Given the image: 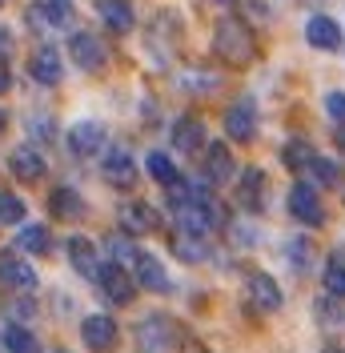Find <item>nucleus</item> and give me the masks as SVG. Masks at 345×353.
<instances>
[{
	"label": "nucleus",
	"instance_id": "nucleus-40",
	"mask_svg": "<svg viewBox=\"0 0 345 353\" xmlns=\"http://www.w3.org/2000/svg\"><path fill=\"white\" fill-rule=\"evenodd\" d=\"M32 313H37V309H32V301H12V317H32Z\"/></svg>",
	"mask_w": 345,
	"mask_h": 353
},
{
	"label": "nucleus",
	"instance_id": "nucleus-2",
	"mask_svg": "<svg viewBox=\"0 0 345 353\" xmlns=\"http://www.w3.org/2000/svg\"><path fill=\"white\" fill-rule=\"evenodd\" d=\"M137 350L141 353H172L177 350V325L165 313H149L137 325Z\"/></svg>",
	"mask_w": 345,
	"mask_h": 353
},
{
	"label": "nucleus",
	"instance_id": "nucleus-4",
	"mask_svg": "<svg viewBox=\"0 0 345 353\" xmlns=\"http://www.w3.org/2000/svg\"><path fill=\"white\" fill-rule=\"evenodd\" d=\"M245 297H249V305L257 309V313H277L281 309V285L273 281V273H265V269H249V277H245Z\"/></svg>",
	"mask_w": 345,
	"mask_h": 353
},
{
	"label": "nucleus",
	"instance_id": "nucleus-15",
	"mask_svg": "<svg viewBox=\"0 0 345 353\" xmlns=\"http://www.w3.org/2000/svg\"><path fill=\"white\" fill-rule=\"evenodd\" d=\"M305 41L313 44V48H322V52H337L342 48V28H337V21L333 17H309L305 21Z\"/></svg>",
	"mask_w": 345,
	"mask_h": 353
},
{
	"label": "nucleus",
	"instance_id": "nucleus-12",
	"mask_svg": "<svg viewBox=\"0 0 345 353\" xmlns=\"http://www.w3.org/2000/svg\"><path fill=\"white\" fill-rule=\"evenodd\" d=\"M101 173H105L108 185H117V189H129V185H137V161H132V153L125 149V145H112V149L105 153Z\"/></svg>",
	"mask_w": 345,
	"mask_h": 353
},
{
	"label": "nucleus",
	"instance_id": "nucleus-18",
	"mask_svg": "<svg viewBox=\"0 0 345 353\" xmlns=\"http://www.w3.org/2000/svg\"><path fill=\"white\" fill-rule=\"evenodd\" d=\"M121 229L132 233V237H145L157 229V209L145 205V201H129V205H121Z\"/></svg>",
	"mask_w": 345,
	"mask_h": 353
},
{
	"label": "nucleus",
	"instance_id": "nucleus-14",
	"mask_svg": "<svg viewBox=\"0 0 345 353\" xmlns=\"http://www.w3.org/2000/svg\"><path fill=\"white\" fill-rule=\"evenodd\" d=\"M28 72H32V81H41V85H61L65 81V65H61V52L57 48H48L41 44L37 52H32V61H28Z\"/></svg>",
	"mask_w": 345,
	"mask_h": 353
},
{
	"label": "nucleus",
	"instance_id": "nucleus-26",
	"mask_svg": "<svg viewBox=\"0 0 345 353\" xmlns=\"http://www.w3.org/2000/svg\"><path fill=\"white\" fill-rule=\"evenodd\" d=\"M17 249L32 253V257H44V253H52V237H48L44 225H24L21 233H17Z\"/></svg>",
	"mask_w": 345,
	"mask_h": 353
},
{
	"label": "nucleus",
	"instance_id": "nucleus-35",
	"mask_svg": "<svg viewBox=\"0 0 345 353\" xmlns=\"http://www.w3.org/2000/svg\"><path fill=\"white\" fill-rule=\"evenodd\" d=\"M313 157H317V153H313L305 141H289V145H285V165H289V169H297V173L309 169V161H313Z\"/></svg>",
	"mask_w": 345,
	"mask_h": 353
},
{
	"label": "nucleus",
	"instance_id": "nucleus-46",
	"mask_svg": "<svg viewBox=\"0 0 345 353\" xmlns=\"http://www.w3.org/2000/svg\"><path fill=\"white\" fill-rule=\"evenodd\" d=\"M213 4H229V0H213Z\"/></svg>",
	"mask_w": 345,
	"mask_h": 353
},
{
	"label": "nucleus",
	"instance_id": "nucleus-25",
	"mask_svg": "<svg viewBox=\"0 0 345 353\" xmlns=\"http://www.w3.org/2000/svg\"><path fill=\"white\" fill-rule=\"evenodd\" d=\"M313 317L322 321V330L345 333V305H342V297H329V293H325L322 301L313 305Z\"/></svg>",
	"mask_w": 345,
	"mask_h": 353
},
{
	"label": "nucleus",
	"instance_id": "nucleus-44",
	"mask_svg": "<svg viewBox=\"0 0 345 353\" xmlns=\"http://www.w3.org/2000/svg\"><path fill=\"white\" fill-rule=\"evenodd\" d=\"M322 353H345V345H325Z\"/></svg>",
	"mask_w": 345,
	"mask_h": 353
},
{
	"label": "nucleus",
	"instance_id": "nucleus-41",
	"mask_svg": "<svg viewBox=\"0 0 345 353\" xmlns=\"http://www.w3.org/2000/svg\"><path fill=\"white\" fill-rule=\"evenodd\" d=\"M12 52V37H8V28H0V61Z\"/></svg>",
	"mask_w": 345,
	"mask_h": 353
},
{
	"label": "nucleus",
	"instance_id": "nucleus-23",
	"mask_svg": "<svg viewBox=\"0 0 345 353\" xmlns=\"http://www.w3.org/2000/svg\"><path fill=\"white\" fill-rule=\"evenodd\" d=\"M172 253L181 257V261H189V265H201V261H209V241L201 237V233H181L177 229V237H172Z\"/></svg>",
	"mask_w": 345,
	"mask_h": 353
},
{
	"label": "nucleus",
	"instance_id": "nucleus-34",
	"mask_svg": "<svg viewBox=\"0 0 345 353\" xmlns=\"http://www.w3.org/2000/svg\"><path fill=\"white\" fill-rule=\"evenodd\" d=\"M229 237H233V245H237V249H253V245L261 241V229L249 217H241V221H233V225H229Z\"/></svg>",
	"mask_w": 345,
	"mask_h": 353
},
{
	"label": "nucleus",
	"instance_id": "nucleus-5",
	"mask_svg": "<svg viewBox=\"0 0 345 353\" xmlns=\"http://www.w3.org/2000/svg\"><path fill=\"white\" fill-rule=\"evenodd\" d=\"M0 285L17 289V293H32L37 289V269L28 265V257H24L21 249L0 253Z\"/></svg>",
	"mask_w": 345,
	"mask_h": 353
},
{
	"label": "nucleus",
	"instance_id": "nucleus-10",
	"mask_svg": "<svg viewBox=\"0 0 345 353\" xmlns=\"http://www.w3.org/2000/svg\"><path fill=\"white\" fill-rule=\"evenodd\" d=\"M68 52H72L77 68H85V72H97V68H105V61H108V48L97 32H72Z\"/></svg>",
	"mask_w": 345,
	"mask_h": 353
},
{
	"label": "nucleus",
	"instance_id": "nucleus-28",
	"mask_svg": "<svg viewBox=\"0 0 345 353\" xmlns=\"http://www.w3.org/2000/svg\"><path fill=\"white\" fill-rule=\"evenodd\" d=\"M285 257H289V265H293L297 273H309V269H313V257H317V249H313L309 237H289V241H285Z\"/></svg>",
	"mask_w": 345,
	"mask_h": 353
},
{
	"label": "nucleus",
	"instance_id": "nucleus-29",
	"mask_svg": "<svg viewBox=\"0 0 345 353\" xmlns=\"http://www.w3.org/2000/svg\"><path fill=\"white\" fill-rule=\"evenodd\" d=\"M322 285L329 297H342L345 301V257H325V269H322Z\"/></svg>",
	"mask_w": 345,
	"mask_h": 353
},
{
	"label": "nucleus",
	"instance_id": "nucleus-19",
	"mask_svg": "<svg viewBox=\"0 0 345 353\" xmlns=\"http://www.w3.org/2000/svg\"><path fill=\"white\" fill-rule=\"evenodd\" d=\"M68 265L88 277V281H97V273H101V261H97V245L88 241V237H68Z\"/></svg>",
	"mask_w": 345,
	"mask_h": 353
},
{
	"label": "nucleus",
	"instance_id": "nucleus-27",
	"mask_svg": "<svg viewBox=\"0 0 345 353\" xmlns=\"http://www.w3.org/2000/svg\"><path fill=\"white\" fill-rule=\"evenodd\" d=\"M0 341H4L8 353H37V337H32V330L21 325V321H8L4 333H0Z\"/></svg>",
	"mask_w": 345,
	"mask_h": 353
},
{
	"label": "nucleus",
	"instance_id": "nucleus-6",
	"mask_svg": "<svg viewBox=\"0 0 345 353\" xmlns=\"http://www.w3.org/2000/svg\"><path fill=\"white\" fill-rule=\"evenodd\" d=\"M72 0H37V4H28V24L32 28H41V32H61L72 24Z\"/></svg>",
	"mask_w": 345,
	"mask_h": 353
},
{
	"label": "nucleus",
	"instance_id": "nucleus-36",
	"mask_svg": "<svg viewBox=\"0 0 345 353\" xmlns=\"http://www.w3.org/2000/svg\"><path fill=\"white\" fill-rule=\"evenodd\" d=\"M24 221V201L17 193H0V225H21Z\"/></svg>",
	"mask_w": 345,
	"mask_h": 353
},
{
	"label": "nucleus",
	"instance_id": "nucleus-30",
	"mask_svg": "<svg viewBox=\"0 0 345 353\" xmlns=\"http://www.w3.org/2000/svg\"><path fill=\"white\" fill-rule=\"evenodd\" d=\"M137 257H141V249L132 245V233H117V237H108V261L132 269V265H137Z\"/></svg>",
	"mask_w": 345,
	"mask_h": 353
},
{
	"label": "nucleus",
	"instance_id": "nucleus-38",
	"mask_svg": "<svg viewBox=\"0 0 345 353\" xmlns=\"http://www.w3.org/2000/svg\"><path fill=\"white\" fill-rule=\"evenodd\" d=\"M325 117H329L337 129L345 125V92H337V88H333V92H325Z\"/></svg>",
	"mask_w": 345,
	"mask_h": 353
},
{
	"label": "nucleus",
	"instance_id": "nucleus-7",
	"mask_svg": "<svg viewBox=\"0 0 345 353\" xmlns=\"http://www.w3.org/2000/svg\"><path fill=\"white\" fill-rule=\"evenodd\" d=\"M97 285H101V293H105L112 305H129L132 293H137V281L129 277V269L117 261L101 265V273H97Z\"/></svg>",
	"mask_w": 345,
	"mask_h": 353
},
{
	"label": "nucleus",
	"instance_id": "nucleus-45",
	"mask_svg": "<svg viewBox=\"0 0 345 353\" xmlns=\"http://www.w3.org/2000/svg\"><path fill=\"white\" fill-rule=\"evenodd\" d=\"M0 129H4V109H0Z\"/></svg>",
	"mask_w": 345,
	"mask_h": 353
},
{
	"label": "nucleus",
	"instance_id": "nucleus-33",
	"mask_svg": "<svg viewBox=\"0 0 345 353\" xmlns=\"http://www.w3.org/2000/svg\"><path fill=\"white\" fill-rule=\"evenodd\" d=\"M181 88H185V92H197V97H209V92H217V77L209 68H189L185 81H181Z\"/></svg>",
	"mask_w": 345,
	"mask_h": 353
},
{
	"label": "nucleus",
	"instance_id": "nucleus-20",
	"mask_svg": "<svg viewBox=\"0 0 345 353\" xmlns=\"http://www.w3.org/2000/svg\"><path fill=\"white\" fill-rule=\"evenodd\" d=\"M48 209H52V217H61V221H77V217H85V197L77 189L61 185V189L48 193Z\"/></svg>",
	"mask_w": 345,
	"mask_h": 353
},
{
	"label": "nucleus",
	"instance_id": "nucleus-13",
	"mask_svg": "<svg viewBox=\"0 0 345 353\" xmlns=\"http://www.w3.org/2000/svg\"><path fill=\"white\" fill-rule=\"evenodd\" d=\"M65 141H68V153L72 157H92L105 149V125L101 121H77Z\"/></svg>",
	"mask_w": 345,
	"mask_h": 353
},
{
	"label": "nucleus",
	"instance_id": "nucleus-43",
	"mask_svg": "<svg viewBox=\"0 0 345 353\" xmlns=\"http://www.w3.org/2000/svg\"><path fill=\"white\" fill-rule=\"evenodd\" d=\"M337 149H342V153H345V125H342V129H337Z\"/></svg>",
	"mask_w": 345,
	"mask_h": 353
},
{
	"label": "nucleus",
	"instance_id": "nucleus-42",
	"mask_svg": "<svg viewBox=\"0 0 345 353\" xmlns=\"http://www.w3.org/2000/svg\"><path fill=\"white\" fill-rule=\"evenodd\" d=\"M8 88V68H4V61H0V92Z\"/></svg>",
	"mask_w": 345,
	"mask_h": 353
},
{
	"label": "nucleus",
	"instance_id": "nucleus-47",
	"mask_svg": "<svg viewBox=\"0 0 345 353\" xmlns=\"http://www.w3.org/2000/svg\"><path fill=\"white\" fill-rule=\"evenodd\" d=\"M0 345H4V341H0Z\"/></svg>",
	"mask_w": 345,
	"mask_h": 353
},
{
	"label": "nucleus",
	"instance_id": "nucleus-1",
	"mask_svg": "<svg viewBox=\"0 0 345 353\" xmlns=\"http://www.w3.org/2000/svg\"><path fill=\"white\" fill-rule=\"evenodd\" d=\"M213 48H217V57H221L225 65H249V61L257 57V44H253L249 24L237 21V17H221V21H217Z\"/></svg>",
	"mask_w": 345,
	"mask_h": 353
},
{
	"label": "nucleus",
	"instance_id": "nucleus-11",
	"mask_svg": "<svg viewBox=\"0 0 345 353\" xmlns=\"http://www.w3.org/2000/svg\"><path fill=\"white\" fill-rule=\"evenodd\" d=\"M81 337H85V345L92 353H108L112 345H117L121 330H117V321H112L108 313H92V317L81 321Z\"/></svg>",
	"mask_w": 345,
	"mask_h": 353
},
{
	"label": "nucleus",
	"instance_id": "nucleus-8",
	"mask_svg": "<svg viewBox=\"0 0 345 353\" xmlns=\"http://www.w3.org/2000/svg\"><path fill=\"white\" fill-rule=\"evenodd\" d=\"M225 132H229V141H241V145H249L257 137V105L249 97H241L225 109Z\"/></svg>",
	"mask_w": 345,
	"mask_h": 353
},
{
	"label": "nucleus",
	"instance_id": "nucleus-16",
	"mask_svg": "<svg viewBox=\"0 0 345 353\" xmlns=\"http://www.w3.org/2000/svg\"><path fill=\"white\" fill-rule=\"evenodd\" d=\"M132 273H137V285L141 289H149V293H172L169 273H165V265L157 261L152 253H141L137 265H132Z\"/></svg>",
	"mask_w": 345,
	"mask_h": 353
},
{
	"label": "nucleus",
	"instance_id": "nucleus-17",
	"mask_svg": "<svg viewBox=\"0 0 345 353\" xmlns=\"http://www.w3.org/2000/svg\"><path fill=\"white\" fill-rule=\"evenodd\" d=\"M8 173L17 176V181H24V185H32V181H41L44 176V157L37 153V149L21 145V149L8 153Z\"/></svg>",
	"mask_w": 345,
	"mask_h": 353
},
{
	"label": "nucleus",
	"instance_id": "nucleus-22",
	"mask_svg": "<svg viewBox=\"0 0 345 353\" xmlns=\"http://www.w3.org/2000/svg\"><path fill=\"white\" fill-rule=\"evenodd\" d=\"M172 145H177V153H197L205 145V125L197 117H181L172 125Z\"/></svg>",
	"mask_w": 345,
	"mask_h": 353
},
{
	"label": "nucleus",
	"instance_id": "nucleus-9",
	"mask_svg": "<svg viewBox=\"0 0 345 353\" xmlns=\"http://www.w3.org/2000/svg\"><path fill=\"white\" fill-rule=\"evenodd\" d=\"M201 173H205L209 185H229V181L237 176V161L229 153V145L209 141V145H205V157H201Z\"/></svg>",
	"mask_w": 345,
	"mask_h": 353
},
{
	"label": "nucleus",
	"instance_id": "nucleus-21",
	"mask_svg": "<svg viewBox=\"0 0 345 353\" xmlns=\"http://www.w3.org/2000/svg\"><path fill=\"white\" fill-rule=\"evenodd\" d=\"M261 197H265V173H261V169H245V173L237 176V205L249 209V213H257Z\"/></svg>",
	"mask_w": 345,
	"mask_h": 353
},
{
	"label": "nucleus",
	"instance_id": "nucleus-32",
	"mask_svg": "<svg viewBox=\"0 0 345 353\" xmlns=\"http://www.w3.org/2000/svg\"><path fill=\"white\" fill-rule=\"evenodd\" d=\"M145 169H149V176L157 181V185H165V189L181 176V173H177V165H172L165 153H149V157H145Z\"/></svg>",
	"mask_w": 345,
	"mask_h": 353
},
{
	"label": "nucleus",
	"instance_id": "nucleus-37",
	"mask_svg": "<svg viewBox=\"0 0 345 353\" xmlns=\"http://www.w3.org/2000/svg\"><path fill=\"white\" fill-rule=\"evenodd\" d=\"M28 137H32V141H52V137H57L52 117H48V112H32V117H28Z\"/></svg>",
	"mask_w": 345,
	"mask_h": 353
},
{
	"label": "nucleus",
	"instance_id": "nucleus-24",
	"mask_svg": "<svg viewBox=\"0 0 345 353\" xmlns=\"http://www.w3.org/2000/svg\"><path fill=\"white\" fill-rule=\"evenodd\" d=\"M97 12H101V21H105V28H112V32H129L132 24V4L129 0H97Z\"/></svg>",
	"mask_w": 345,
	"mask_h": 353
},
{
	"label": "nucleus",
	"instance_id": "nucleus-39",
	"mask_svg": "<svg viewBox=\"0 0 345 353\" xmlns=\"http://www.w3.org/2000/svg\"><path fill=\"white\" fill-rule=\"evenodd\" d=\"M241 4H245V8L253 12V21H257V24L269 21V4H265V0H241Z\"/></svg>",
	"mask_w": 345,
	"mask_h": 353
},
{
	"label": "nucleus",
	"instance_id": "nucleus-3",
	"mask_svg": "<svg viewBox=\"0 0 345 353\" xmlns=\"http://www.w3.org/2000/svg\"><path fill=\"white\" fill-rule=\"evenodd\" d=\"M285 205H289V217L302 221V225H309V229H317V225L325 221V205H322V197H317V189H313V185H305V181H297V185L289 189Z\"/></svg>",
	"mask_w": 345,
	"mask_h": 353
},
{
	"label": "nucleus",
	"instance_id": "nucleus-31",
	"mask_svg": "<svg viewBox=\"0 0 345 353\" xmlns=\"http://www.w3.org/2000/svg\"><path fill=\"white\" fill-rule=\"evenodd\" d=\"M305 176H313V185H322V189H333V185L342 181V169H337V161H329V157H313L309 169H305Z\"/></svg>",
	"mask_w": 345,
	"mask_h": 353
}]
</instances>
